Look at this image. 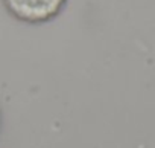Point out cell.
<instances>
[{
    "mask_svg": "<svg viewBox=\"0 0 155 148\" xmlns=\"http://www.w3.org/2000/svg\"><path fill=\"white\" fill-rule=\"evenodd\" d=\"M68 0H2L8 14L28 25H43L55 20Z\"/></svg>",
    "mask_w": 155,
    "mask_h": 148,
    "instance_id": "6da1fadb",
    "label": "cell"
},
{
    "mask_svg": "<svg viewBox=\"0 0 155 148\" xmlns=\"http://www.w3.org/2000/svg\"><path fill=\"white\" fill-rule=\"evenodd\" d=\"M0 128H2V112H0Z\"/></svg>",
    "mask_w": 155,
    "mask_h": 148,
    "instance_id": "7a4b0ae2",
    "label": "cell"
}]
</instances>
